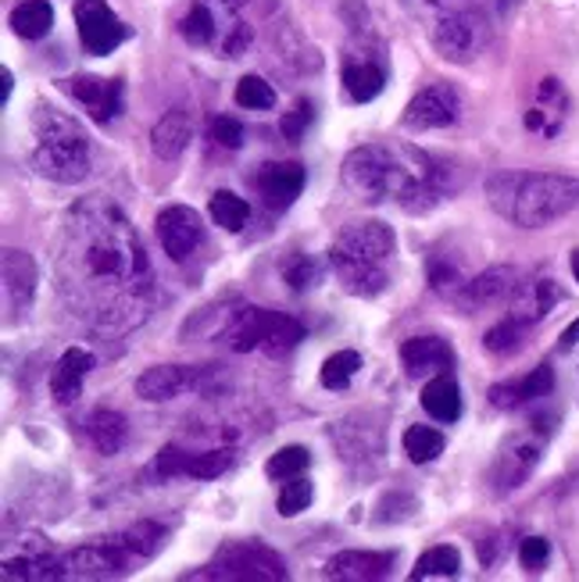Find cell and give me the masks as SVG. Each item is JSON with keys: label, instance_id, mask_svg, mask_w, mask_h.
<instances>
[{"label": "cell", "instance_id": "obj_14", "mask_svg": "<svg viewBox=\"0 0 579 582\" xmlns=\"http://www.w3.org/2000/svg\"><path fill=\"white\" fill-rule=\"evenodd\" d=\"M158 240L165 254L172 257V262H187V257L201 247L204 240V225H201V214H197L193 208L187 204H169L158 211Z\"/></svg>", "mask_w": 579, "mask_h": 582}, {"label": "cell", "instance_id": "obj_10", "mask_svg": "<svg viewBox=\"0 0 579 582\" xmlns=\"http://www.w3.org/2000/svg\"><path fill=\"white\" fill-rule=\"evenodd\" d=\"M133 554L118 543V536H108L101 543H86L75 547L72 554L57 558L61 564V579H115L126 575L133 569Z\"/></svg>", "mask_w": 579, "mask_h": 582}, {"label": "cell", "instance_id": "obj_1", "mask_svg": "<svg viewBox=\"0 0 579 582\" xmlns=\"http://www.w3.org/2000/svg\"><path fill=\"white\" fill-rule=\"evenodd\" d=\"M57 289L72 315L101 329H129L150 315L155 275L136 229L104 197L75 204L54 247Z\"/></svg>", "mask_w": 579, "mask_h": 582}, {"label": "cell", "instance_id": "obj_26", "mask_svg": "<svg viewBox=\"0 0 579 582\" xmlns=\"http://www.w3.org/2000/svg\"><path fill=\"white\" fill-rule=\"evenodd\" d=\"M422 408H425V415L444 422V425L462 419V390H459V382L451 379V372H440V375H433L430 382H425L422 387Z\"/></svg>", "mask_w": 579, "mask_h": 582}, {"label": "cell", "instance_id": "obj_31", "mask_svg": "<svg viewBox=\"0 0 579 582\" xmlns=\"http://www.w3.org/2000/svg\"><path fill=\"white\" fill-rule=\"evenodd\" d=\"M179 33L187 43H193V47H208V43H219V19H215V11H211L204 0H197V4L182 14V22H179Z\"/></svg>", "mask_w": 579, "mask_h": 582}, {"label": "cell", "instance_id": "obj_2", "mask_svg": "<svg viewBox=\"0 0 579 582\" xmlns=\"http://www.w3.org/2000/svg\"><path fill=\"white\" fill-rule=\"evenodd\" d=\"M344 187L365 204L401 201L404 208H419V197L440 193V168L411 147L365 144L344 158L340 168Z\"/></svg>", "mask_w": 579, "mask_h": 582}, {"label": "cell", "instance_id": "obj_36", "mask_svg": "<svg viewBox=\"0 0 579 582\" xmlns=\"http://www.w3.org/2000/svg\"><path fill=\"white\" fill-rule=\"evenodd\" d=\"M462 572V554L454 547H430L425 554L415 561V572L411 579H448Z\"/></svg>", "mask_w": 579, "mask_h": 582}, {"label": "cell", "instance_id": "obj_3", "mask_svg": "<svg viewBox=\"0 0 579 582\" xmlns=\"http://www.w3.org/2000/svg\"><path fill=\"white\" fill-rule=\"evenodd\" d=\"M491 208L523 229H544L579 208V179L566 172H497L486 179Z\"/></svg>", "mask_w": 579, "mask_h": 582}, {"label": "cell", "instance_id": "obj_12", "mask_svg": "<svg viewBox=\"0 0 579 582\" xmlns=\"http://www.w3.org/2000/svg\"><path fill=\"white\" fill-rule=\"evenodd\" d=\"M75 25L80 40L90 54H112L118 43H126L129 29L122 25L118 14L108 8V0H75Z\"/></svg>", "mask_w": 579, "mask_h": 582}, {"label": "cell", "instance_id": "obj_15", "mask_svg": "<svg viewBox=\"0 0 579 582\" xmlns=\"http://www.w3.org/2000/svg\"><path fill=\"white\" fill-rule=\"evenodd\" d=\"M204 387V369H190V364H155L136 375V396H144L150 404L176 401L179 393L201 390Z\"/></svg>", "mask_w": 579, "mask_h": 582}, {"label": "cell", "instance_id": "obj_28", "mask_svg": "<svg viewBox=\"0 0 579 582\" xmlns=\"http://www.w3.org/2000/svg\"><path fill=\"white\" fill-rule=\"evenodd\" d=\"M33 289H36L33 257L22 254V251H4V294H8V304L14 300V294H19V308H29Z\"/></svg>", "mask_w": 579, "mask_h": 582}, {"label": "cell", "instance_id": "obj_8", "mask_svg": "<svg viewBox=\"0 0 579 582\" xmlns=\"http://www.w3.org/2000/svg\"><path fill=\"white\" fill-rule=\"evenodd\" d=\"M190 579H225V582H272L286 579V564L272 547L257 540H233L225 543L208 569L190 572Z\"/></svg>", "mask_w": 579, "mask_h": 582}, {"label": "cell", "instance_id": "obj_35", "mask_svg": "<svg viewBox=\"0 0 579 582\" xmlns=\"http://www.w3.org/2000/svg\"><path fill=\"white\" fill-rule=\"evenodd\" d=\"M526 332H529L526 321H519V318L508 315L505 321H497V326L483 336V347L491 350V355H497V358H508V355H515V350H523Z\"/></svg>", "mask_w": 579, "mask_h": 582}, {"label": "cell", "instance_id": "obj_25", "mask_svg": "<svg viewBox=\"0 0 579 582\" xmlns=\"http://www.w3.org/2000/svg\"><path fill=\"white\" fill-rule=\"evenodd\" d=\"M190 136H193L190 115L182 112V107H172V112H165L155 121V129H150V150L165 161H176L182 150L190 147Z\"/></svg>", "mask_w": 579, "mask_h": 582}, {"label": "cell", "instance_id": "obj_17", "mask_svg": "<svg viewBox=\"0 0 579 582\" xmlns=\"http://www.w3.org/2000/svg\"><path fill=\"white\" fill-rule=\"evenodd\" d=\"M401 364H404L408 379H433L454 364V350L448 340H440V336H415V340H404Z\"/></svg>", "mask_w": 579, "mask_h": 582}, {"label": "cell", "instance_id": "obj_18", "mask_svg": "<svg viewBox=\"0 0 579 582\" xmlns=\"http://www.w3.org/2000/svg\"><path fill=\"white\" fill-rule=\"evenodd\" d=\"M69 94L80 100L94 121H112L122 112V83L118 80H97V75H75L65 83Z\"/></svg>", "mask_w": 579, "mask_h": 582}, {"label": "cell", "instance_id": "obj_5", "mask_svg": "<svg viewBox=\"0 0 579 582\" xmlns=\"http://www.w3.org/2000/svg\"><path fill=\"white\" fill-rule=\"evenodd\" d=\"M33 165L43 179L75 187L90 176V136L72 115L43 104L33 115Z\"/></svg>", "mask_w": 579, "mask_h": 582}, {"label": "cell", "instance_id": "obj_32", "mask_svg": "<svg viewBox=\"0 0 579 582\" xmlns=\"http://www.w3.org/2000/svg\"><path fill=\"white\" fill-rule=\"evenodd\" d=\"M208 214H211V222L222 225V229H230V233H240L243 225H248V201L243 197H236L233 190H219V193H211V201H208Z\"/></svg>", "mask_w": 579, "mask_h": 582}, {"label": "cell", "instance_id": "obj_46", "mask_svg": "<svg viewBox=\"0 0 579 582\" xmlns=\"http://www.w3.org/2000/svg\"><path fill=\"white\" fill-rule=\"evenodd\" d=\"M11 72L4 68V72H0V104H8V97H11Z\"/></svg>", "mask_w": 579, "mask_h": 582}, {"label": "cell", "instance_id": "obj_38", "mask_svg": "<svg viewBox=\"0 0 579 582\" xmlns=\"http://www.w3.org/2000/svg\"><path fill=\"white\" fill-rule=\"evenodd\" d=\"M358 369H361L358 350H337V355H329L323 361V372H318V379H323L326 390H344L347 382L358 375Z\"/></svg>", "mask_w": 579, "mask_h": 582}, {"label": "cell", "instance_id": "obj_33", "mask_svg": "<svg viewBox=\"0 0 579 582\" xmlns=\"http://www.w3.org/2000/svg\"><path fill=\"white\" fill-rule=\"evenodd\" d=\"M118 543L126 547L136 561H147V558H155L158 550H161L165 526H158V522H136L126 532H118Z\"/></svg>", "mask_w": 579, "mask_h": 582}, {"label": "cell", "instance_id": "obj_22", "mask_svg": "<svg viewBox=\"0 0 579 582\" xmlns=\"http://www.w3.org/2000/svg\"><path fill=\"white\" fill-rule=\"evenodd\" d=\"M566 112H569V97H566V89H561V83L544 80L537 86V100H533V107L526 112V129L544 133L547 140H551V136H558L561 121H566Z\"/></svg>", "mask_w": 579, "mask_h": 582}, {"label": "cell", "instance_id": "obj_6", "mask_svg": "<svg viewBox=\"0 0 579 582\" xmlns=\"http://www.w3.org/2000/svg\"><path fill=\"white\" fill-rule=\"evenodd\" d=\"M433 8V47L440 57L454 61V65H465V61L476 57L486 47V19L483 11L472 4V0H430Z\"/></svg>", "mask_w": 579, "mask_h": 582}, {"label": "cell", "instance_id": "obj_40", "mask_svg": "<svg viewBox=\"0 0 579 582\" xmlns=\"http://www.w3.org/2000/svg\"><path fill=\"white\" fill-rule=\"evenodd\" d=\"M312 504V483L308 479H286L280 489V515L283 518H294Z\"/></svg>", "mask_w": 579, "mask_h": 582}, {"label": "cell", "instance_id": "obj_45", "mask_svg": "<svg viewBox=\"0 0 579 582\" xmlns=\"http://www.w3.org/2000/svg\"><path fill=\"white\" fill-rule=\"evenodd\" d=\"M579 343V318L572 321V326L561 332V350H569V347H576Z\"/></svg>", "mask_w": 579, "mask_h": 582}, {"label": "cell", "instance_id": "obj_41", "mask_svg": "<svg viewBox=\"0 0 579 582\" xmlns=\"http://www.w3.org/2000/svg\"><path fill=\"white\" fill-rule=\"evenodd\" d=\"M312 118H315L312 104H308V100H301V104H294V107H290V112L280 118V133L286 136L290 144H301V140H304V133H308V126H312Z\"/></svg>", "mask_w": 579, "mask_h": 582}, {"label": "cell", "instance_id": "obj_34", "mask_svg": "<svg viewBox=\"0 0 579 582\" xmlns=\"http://www.w3.org/2000/svg\"><path fill=\"white\" fill-rule=\"evenodd\" d=\"M401 443H404V454L415 465H430L433 457L444 454V433L433 425H411Z\"/></svg>", "mask_w": 579, "mask_h": 582}, {"label": "cell", "instance_id": "obj_4", "mask_svg": "<svg viewBox=\"0 0 579 582\" xmlns=\"http://www.w3.org/2000/svg\"><path fill=\"white\" fill-rule=\"evenodd\" d=\"M393 254V229L383 222H350L344 225L329 247V265L340 286L355 297L383 294L390 275L387 262Z\"/></svg>", "mask_w": 579, "mask_h": 582}, {"label": "cell", "instance_id": "obj_37", "mask_svg": "<svg viewBox=\"0 0 579 582\" xmlns=\"http://www.w3.org/2000/svg\"><path fill=\"white\" fill-rule=\"evenodd\" d=\"M308 465H312V454H308V447H283V451H276L265 462V476L269 479H276V483H286V479H297V476H304L308 472Z\"/></svg>", "mask_w": 579, "mask_h": 582}, {"label": "cell", "instance_id": "obj_11", "mask_svg": "<svg viewBox=\"0 0 579 582\" xmlns=\"http://www.w3.org/2000/svg\"><path fill=\"white\" fill-rule=\"evenodd\" d=\"M462 115V97L459 89H451L448 83L425 86L404 107V129L411 133H430V129H448Z\"/></svg>", "mask_w": 579, "mask_h": 582}, {"label": "cell", "instance_id": "obj_30", "mask_svg": "<svg viewBox=\"0 0 579 582\" xmlns=\"http://www.w3.org/2000/svg\"><path fill=\"white\" fill-rule=\"evenodd\" d=\"M387 86V72L372 65V61H361V65H347L344 68V89L350 94V100H376Z\"/></svg>", "mask_w": 579, "mask_h": 582}, {"label": "cell", "instance_id": "obj_27", "mask_svg": "<svg viewBox=\"0 0 579 582\" xmlns=\"http://www.w3.org/2000/svg\"><path fill=\"white\" fill-rule=\"evenodd\" d=\"M86 436L97 447V454L112 457V454L122 451V443H126L129 425H126V419L118 415V411L97 408V411H90V419H86Z\"/></svg>", "mask_w": 579, "mask_h": 582}, {"label": "cell", "instance_id": "obj_29", "mask_svg": "<svg viewBox=\"0 0 579 582\" xmlns=\"http://www.w3.org/2000/svg\"><path fill=\"white\" fill-rule=\"evenodd\" d=\"M11 29H14V36H22V40L48 36L54 29V8L48 0H22V4L11 11Z\"/></svg>", "mask_w": 579, "mask_h": 582}, {"label": "cell", "instance_id": "obj_16", "mask_svg": "<svg viewBox=\"0 0 579 582\" xmlns=\"http://www.w3.org/2000/svg\"><path fill=\"white\" fill-rule=\"evenodd\" d=\"M304 182H308V172L297 161H276V165H262L254 172V190L265 201V208L272 211H286L297 201Z\"/></svg>", "mask_w": 579, "mask_h": 582}, {"label": "cell", "instance_id": "obj_47", "mask_svg": "<svg viewBox=\"0 0 579 582\" xmlns=\"http://www.w3.org/2000/svg\"><path fill=\"white\" fill-rule=\"evenodd\" d=\"M243 4H248V0H219V8H225V11H236Z\"/></svg>", "mask_w": 579, "mask_h": 582}, {"label": "cell", "instance_id": "obj_24", "mask_svg": "<svg viewBox=\"0 0 579 582\" xmlns=\"http://www.w3.org/2000/svg\"><path fill=\"white\" fill-rule=\"evenodd\" d=\"M94 355L90 350H83V347H72V350H65L61 355V361H57V369H54V375H51V393H54V401L57 404H72L75 396L83 393V379L90 375V369H94Z\"/></svg>", "mask_w": 579, "mask_h": 582}, {"label": "cell", "instance_id": "obj_44", "mask_svg": "<svg viewBox=\"0 0 579 582\" xmlns=\"http://www.w3.org/2000/svg\"><path fill=\"white\" fill-rule=\"evenodd\" d=\"M283 279L290 283V289H308V286H315V279H318V268H315L312 257H297V262L286 265Z\"/></svg>", "mask_w": 579, "mask_h": 582}, {"label": "cell", "instance_id": "obj_42", "mask_svg": "<svg viewBox=\"0 0 579 582\" xmlns=\"http://www.w3.org/2000/svg\"><path fill=\"white\" fill-rule=\"evenodd\" d=\"M547 558H551V543L544 540V536H526L523 547H519V561L526 572H544Z\"/></svg>", "mask_w": 579, "mask_h": 582}, {"label": "cell", "instance_id": "obj_19", "mask_svg": "<svg viewBox=\"0 0 579 582\" xmlns=\"http://www.w3.org/2000/svg\"><path fill=\"white\" fill-rule=\"evenodd\" d=\"M393 569V554L383 550H340L326 561V579L340 582H369V579H387Z\"/></svg>", "mask_w": 579, "mask_h": 582}, {"label": "cell", "instance_id": "obj_13", "mask_svg": "<svg viewBox=\"0 0 579 582\" xmlns=\"http://www.w3.org/2000/svg\"><path fill=\"white\" fill-rule=\"evenodd\" d=\"M233 465L230 451H182L176 443L161 447L155 457V476L158 479H176V476H190V479H219L225 468Z\"/></svg>", "mask_w": 579, "mask_h": 582}, {"label": "cell", "instance_id": "obj_23", "mask_svg": "<svg viewBox=\"0 0 579 582\" xmlns=\"http://www.w3.org/2000/svg\"><path fill=\"white\" fill-rule=\"evenodd\" d=\"M558 300H561V286L555 279L519 283V289L512 294V318L526 321V326H537L540 318H547L555 311Z\"/></svg>", "mask_w": 579, "mask_h": 582}, {"label": "cell", "instance_id": "obj_7", "mask_svg": "<svg viewBox=\"0 0 579 582\" xmlns=\"http://www.w3.org/2000/svg\"><path fill=\"white\" fill-rule=\"evenodd\" d=\"M225 340L233 350L248 355V350H265V355H286L304 340V326L297 318H290L283 311H269V308H243L230 329H225Z\"/></svg>", "mask_w": 579, "mask_h": 582}, {"label": "cell", "instance_id": "obj_39", "mask_svg": "<svg viewBox=\"0 0 579 582\" xmlns=\"http://www.w3.org/2000/svg\"><path fill=\"white\" fill-rule=\"evenodd\" d=\"M236 104L248 107V112H269L276 104V89H272L262 75H243L236 83Z\"/></svg>", "mask_w": 579, "mask_h": 582}, {"label": "cell", "instance_id": "obj_20", "mask_svg": "<svg viewBox=\"0 0 579 582\" xmlns=\"http://www.w3.org/2000/svg\"><path fill=\"white\" fill-rule=\"evenodd\" d=\"M515 289H519V272H515L512 265H494V268L480 272L476 279H469L459 308L476 311V308H486V304H497V300L512 297Z\"/></svg>", "mask_w": 579, "mask_h": 582}, {"label": "cell", "instance_id": "obj_9", "mask_svg": "<svg viewBox=\"0 0 579 582\" xmlns=\"http://www.w3.org/2000/svg\"><path fill=\"white\" fill-rule=\"evenodd\" d=\"M540 457H544V433L526 428V433L508 436L501 443V451L491 465L494 494H512V489H519L533 476V468L540 465Z\"/></svg>", "mask_w": 579, "mask_h": 582}, {"label": "cell", "instance_id": "obj_43", "mask_svg": "<svg viewBox=\"0 0 579 582\" xmlns=\"http://www.w3.org/2000/svg\"><path fill=\"white\" fill-rule=\"evenodd\" d=\"M211 140H215L219 147H225V150H236V147H243V126L230 115L211 118Z\"/></svg>", "mask_w": 579, "mask_h": 582}, {"label": "cell", "instance_id": "obj_48", "mask_svg": "<svg viewBox=\"0 0 579 582\" xmlns=\"http://www.w3.org/2000/svg\"><path fill=\"white\" fill-rule=\"evenodd\" d=\"M572 275H576V283H579V251L572 254Z\"/></svg>", "mask_w": 579, "mask_h": 582}, {"label": "cell", "instance_id": "obj_21", "mask_svg": "<svg viewBox=\"0 0 579 582\" xmlns=\"http://www.w3.org/2000/svg\"><path fill=\"white\" fill-rule=\"evenodd\" d=\"M555 387V372L547 369V364H540V369H533L529 375L523 379H508V382H494L491 387V404L501 408V411H515L523 408L529 401H537V396H547Z\"/></svg>", "mask_w": 579, "mask_h": 582}]
</instances>
